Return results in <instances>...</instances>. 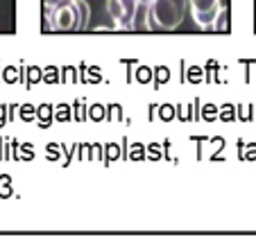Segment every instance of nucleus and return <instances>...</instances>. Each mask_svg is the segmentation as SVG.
Segmentation results:
<instances>
[{"instance_id": "f257e3e1", "label": "nucleus", "mask_w": 256, "mask_h": 251, "mask_svg": "<svg viewBox=\"0 0 256 251\" xmlns=\"http://www.w3.org/2000/svg\"><path fill=\"white\" fill-rule=\"evenodd\" d=\"M188 9V0H152L148 7L150 27L174 29L182 25Z\"/></svg>"}, {"instance_id": "f03ea898", "label": "nucleus", "mask_w": 256, "mask_h": 251, "mask_svg": "<svg viewBox=\"0 0 256 251\" xmlns=\"http://www.w3.org/2000/svg\"><path fill=\"white\" fill-rule=\"evenodd\" d=\"M46 18H48L50 27L59 29V32H80L82 23H80V9L75 5V0H64L57 7H46Z\"/></svg>"}, {"instance_id": "7ed1b4c3", "label": "nucleus", "mask_w": 256, "mask_h": 251, "mask_svg": "<svg viewBox=\"0 0 256 251\" xmlns=\"http://www.w3.org/2000/svg\"><path fill=\"white\" fill-rule=\"evenodd\" d=\"M188 7L195 23L202 29L216 27L218 18L222 16V2L220 0H188Z\"/></svg>"}, {"instance_id": "20e7f679", "label": "nucleus", "mask_w": 256, "mask_h": 251, "mask_svg": "<svg viewBox=\"0 0 256 251\" xmlns=\"http://www.w3.org/2000/svg\"><path fill=\"white\" fill-rule=\"evenodd\" d=\"M138 5V0H106V11L114 18L116 29H134Z\"/></svg>"}, {"instance_id": "39448f33", "label": "nucleus", "mask_w": 256, "mask_h": 251, "mask_svg": "<svg viewBox=\"0 0 256 251\" xmlns=\"http://www.w3.org/2000/svg\"><path fill=\"white\" fill-rule=\"evenodd\" d=\"M75 5L80 9V23H82V29L88 25V18H91V7H88L86 0H75Z\"/></svg>"}, {"instance_id": "423d86ee", "label": "nucleus", "mask_w": 256, "mask_h": 251, "mask_svg": "<svg viewBox=\"0 0 256 251\" xmlns=\"http://www.w3.org/2000/svg\"><path fill=\"white\" fill-rule=\"evenodd\" d=\"M59 2H64V0H44V7H57Z\"/></svg>"}, {"instance_id": "0eeeda50", "label": "nucleus", "mask_w": 256, "mask_h": 251, "mask_svg": "<svg viewBox=\"0 0 256 251\" xmlns=\"http://www.w3.org/2000/svg\"><path fill=\"white\" fill-rule=\"evenodd\" d=\"M138 2H140V5H150L152 0H138Z\"/></svg>"}]
</instances>
